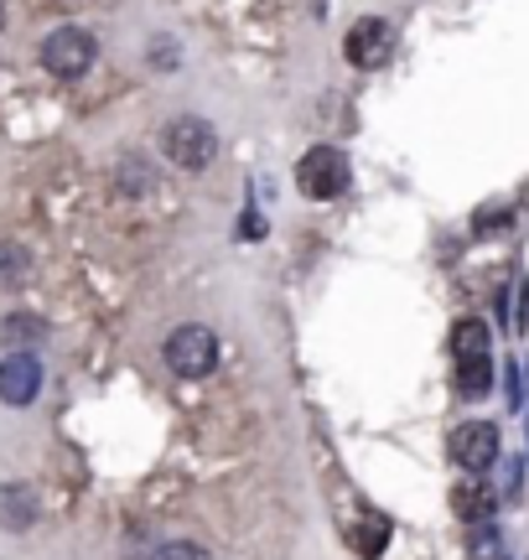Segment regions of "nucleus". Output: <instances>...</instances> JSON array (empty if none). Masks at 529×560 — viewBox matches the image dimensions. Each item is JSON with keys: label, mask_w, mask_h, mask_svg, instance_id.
Returning a JSON list of instances; mask_svg holds the SVG:
<instances>
[{"label": "nucleus", "mask_w": 529, "mask_h": 560, "mask_svg": "<svg viewBox=\"0 0 529 560\" xmlns=\"http://www.w3.org/2000/svg\"><path fill=\"white\" fill-rule=\"evenodd\" d=\"M296 187L302 198L311 202H332L348 192V156L338 145H311L302 161H296Z\"/></svg>", "instance_id": "1"}, {"label": "nucleus", "mask_w": 529, "mask_h": 560, "mask_svg": "<svg viewBox=\"0 0 529 560\" xmlns=\"http://www.w3.org/2000/svg\"><path fill=\"white\" fill-rule=\"evenodd\" d=\"M162 151H166L172 166H183V172H203V166H213V156H219V140H213V125L183 115V120H172L162 130Z\"/></svg>", "instance_id": "2"}, {"label": "nucleus", "mask_w": 529, "mask_h": 560, "mask_svg": "<svg viewBox=\"0 0 529 560\" xmlns=\"http://www.w3.org/2000/svg\"><path fill=\"white\" fill-rule=\"evenodd\" d=\"M94 58H99V42L89 37L83 26H58L52 37L42 42V68L52 79H83L94 68Z\"/></svg>", "instance_id": "3"}, {"label": "nucleus", "mask_w": 529, "mask_h": 560, "mask_svg": "<svg viewBox=\"0 0 529 560\" xmlns=\"http://www.w3.org/2000/svg\"><path fill=\"white\" fill-rule=\"evenodd\" d=\"M166 363H172V374H183V380H208L213 369H219V338L198 327V322H187L177 327L172 338H166Z\"/></svg>", "instance_id": "4"}, {"label": "nucleus", "mask_w": 529, "mask_h": 560, "mask_svg": "<svg viewBox=\"0 0 529 560\" xmlns=\"http://www.w3.org/2000/svg\"><path fill=\"white\" fill-rule=\"evenodd\" d=\"M498 452H504V441H498L493 420H468V425L451 431V462L462 472H489L493 462H498Z\"/></svg>", "instance_id": "5"}, {"label": "nucleus", "mask_w": 529, "mask_h": 560, "mask_svg": "<svg viewBox=\"0 0 529 560\" xmlns=\"http://www.w3.org/2000/svg\"><path fill=\"white\" fill-rule=\"evenodd\" d=\"M343 52L353 68H385L389 52H395V26H389L385 16H364L348 26L343 37Z\"/></svg>", "instance_id": "6"}, {"label": "nucleus", "mask_w": 529, "mask_h": 560, "mask_svg": "<svg viewBox=\"0 0 529 560\" xmlns=\"http://www.w3.org/2000/svg\"><path fill=\"white\" fill-rule=\"evenodd\" d=\"M42 395V363L32 353H11L0 363V400L5 405H32Z\"/></svg>", "instance_id": "7"}, {"label": "nucleus", "mask_w": 529, "mask_h": 560, "mask_svg": "<svg viewBox=\"0 0 529 560\" xmlns=\"http://www.w3.org/2000/svg\"><path fill=\"white\" fill-rule=\"evenodd\" d=\"M493 509H498V493H493L489 482H483V472H468V478L451 488V514H457L462 524L493 520Z\"/></svg>", "instance_id": "8"}, {"label": "nucleus", "mask_w": 529, "mask_h": 560, "mask_svg": "<svg viewBox=\"0 0 529 560\" xmlns=\"http://www.w3.org/2000/svg\"><path fill=\"white\" fill-rule=\"evenodd\" d=\"M0 524L5 529H32L37 524V488L32 482H5L0 488Z\"/></svg>", "instance_id": "9"}, {"label": "nucleus", "mask_w": 529, "mask_h": 560, "mask_svg": "<svg viewBox=\"0 0 529 560\" xmlns=\"http://www.w3.org/2000/svg\"><path fill=\"white\" fill-rule=\"evenodd\" d=\"M493 389V359H457V395L462 400H483Z\"/></svg>", "instance_id": "10"}, {"label": "nucleus", "mask_w": 529, "mask_h": 560, "mask_svg": "<svg viewBox=\"0 0 529 560\" xmlns=\"http://www.w3.org/2000/svg\"><path fill=\"white\" fill-rule=\"evenodd\" d=\"M489 342H493L489 322L462 317L457 327H451V353H457V359H483V353H489Z\"/></svg>", "instance_id": "11"}, {"label": "nucleus", "mask_w": 529, "mask_h": 560, "mask_svg": "<svg viewBox=\"0 0 529 560\" xmlns=\"http://www.w3.org/2000/svg\"><path fill=\"white\" fill-rule=\"evenodd\" d=\"M385 540H389V520H379V514L353 529V550H358L364 560H379V556H385Z\"/></svg>", "instance_id": "12"}, {"label": "nucleus", "mask_w": 529, "mask_h": 560, "mask_svg": "<svg viewBox=\"0 0 529 560\" xmlns=\"http://www.w3.org/2000/svg\"><path fill=\"white\" fill-rule=\"evenodd\" d=\"M42 332H47V322H42V317H26V312H16V317L0 322V342H37Z\"/></svg>", "instance_id": "13"}, {"label": "nucleus", "mask_w": 529, "mask_h": 560, "mask_svg": "<svg viewBox=\"0 0 529 560\" xmlns=\"http://www.w3.org/2000/svg\"><path fill=\"white\" fill-rule=\"evenodd\" d=\"M26 270H32V265H26V249H21V244H0V285H5V291L21 285Z\"/></svg>", "instance_id": "14"}, {"label": "nucleus", "mask_w": 529, "mask_h": 560, "mask_svg": "<svg viewBox=\"0 0 529 560\" xmlns=\"http://www.w3.org/2000/svg\"><path fill=\"white\" fill-rule=\"evenodd\" d=\"M145 560H213V550H203V545H192V540H172V545H156Z\"/></svg>", "instance_id": "15"}, {"label": "nucleus", "mask_w": 529, "mask_h": 560, "mask_svg": "<svg viewBox=\"0 0 529 560\" xmlns=\"http://www.w3.org/2000/svg\"><path fill=\"white\" fill-rule=\"evenodd\" d=\"M145 177H151V172H145V161H136V156L120 161V187L125 192H145Z\"/></svg>", "instance_id": "16"}, {"label": "nucleus", "mask_w": 529, "mask_h": 560, "mask_svg": "<svg viewBox=\"0 0 529 560\" xmlns=\"http://www.w3.org/2000/svg\"><path fill=\"white\" fill-rule=\"evenodd\" d=\"M239 240H264V219L255 213V208H249L245 223H239Z\"/></svg>", "instance_id": "17"}, {"label": "nucleus", "mask_w": 529, "mask_h": 560, "mask_svg": "<svg viewBox=\"0 0 529 560\" xmlns=\"http://www.w3.org/2000/svg\"><path fill=\"white\" fill-rule=\"evenodd\" d=\"M509 405H525V389H519V369L509 363Z\"/></svg>", "instance_id": "18"}, {"label": "nucleus", "mask_w": 529, "mask_h": 560, "mask_svg": "<svg viewBox=\"0 0 529 560\" xmlns=\"http://www.w3.org/2000/svg\"><path fill=\"white\" fill-rule=\"evenodd\" d=\"M0 26H5V5H0Z\"/></svg>", "instance_id": "19"}]
</instances>
